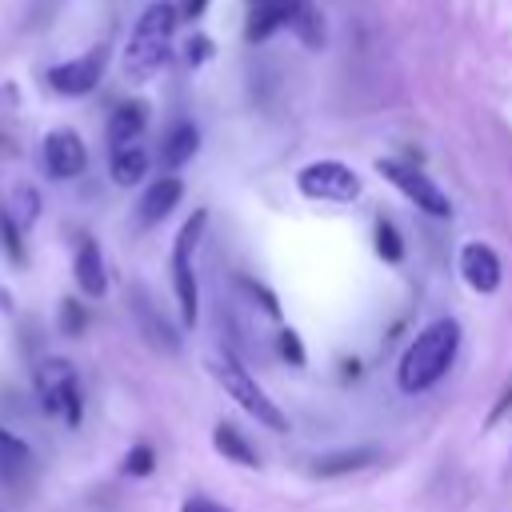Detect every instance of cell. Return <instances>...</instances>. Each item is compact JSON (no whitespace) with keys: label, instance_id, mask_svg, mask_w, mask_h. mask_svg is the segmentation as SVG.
<instances>
[{"label":"cell","instance_id":"cell-1","mask_svg":"<svg viewBox=\"0 0 512 512\" xmlns=\"http://www.w3.org/2000/svg\"><path fill=\"white\" fill-rule=\"evenodd\" d=\"M456 348H460V324L452 316H440V320L424 324L400 356V368H396L400 388L416 396V392H428L432 384H440L444 372L456 360Z\"/></svg>","mask_w":512,"mask_h":512},{"label":"cell","instance_id":"cell-2","mask_svg":"<svg viewBox=\"0 0 512 512\" xmlns=\"http://www.w3.org/2000/svg\"><path fill=\"white\" fill-rule=\"evenodd\" d=\"M176 20H180V16H176V4H168V0H156V4H148V8L140 12V20H136L128 44H124V76H128L132 84L152 80V76L168 64Z\"/></svg>","mask_w":512,"mask_h":512},{"label":"cell","instance_id":"cell-3","mask_svg":"<svg viewBox=\"0 0 512 512\" xmlns=\"http://www.w3.org/2000/svg\"><path fill=\"white\" fill-rule=\"evenodd\" d=\"M208 368H212L216 384H220V388H224V392H228V396H232V400H236V404H240V408L260 424V428H268V432H288V416L280 412V404H276V400L256 384V376H252V372H248L232 352L216 356Z\"/></svg>","mask_w":512,"mask_h":512},{"label":"cell","instance_id":"cell-4","mask_svg":"<svg viewBox=\"0 0 512 512\" xmlns=\"http://www.w3.org/2000/svg\"><path fill=\"white\" fill-rule=\"evenodd\" d=\"M208 228V212L196 208L184 228L176 232V244H172V292H176V308H180V320L192 328L200 320V288H196V268H192V252L200 244Z\"/></svg>","mask_w":512,"mask_h":512},{"label":"cell","instance_id":"cell-5","mask_svg":"<svg viewBox=\"0 0 512 512\" xmlns=\"http://www.w3.org/2000/svg\"><path fill=\"white\" fill-rule=\"evenodd\" d=\"M36 396H40V408L48 416H60L68 428H80V420H84V392H80L76 368L68 360L48 356L36 368Z\"/></svg>","mask_w":512,"mask_h":512},{"label":"cell","instance_id":"cell-6","mask_svg":"<svg viewBox=\"0 0 512 512\" xmlns=\"http://www.w3.org/2000/svg\"><path fill=\"white\" fill-rule=\"evenodd\" d=\"M360 176L356 168H348L344 160H312L296 172V192L304 200H320V204H352L360 196Z\"/></svg>","mask_w":512,"mask_h":512},{"label":"cell","instance_id":"cell-7","mask_svg":"<svg viewBox=\"0 0 512 512\" xmlns=\"http://www.w3.org/2000/svg\"><path fill=\"white\" fill-rule=\"evenodd\" d=\"M376 172L412 204V208H420L424 216H436V220H448L452 216V200L436 188V180L432 176H424L420 168H412V164H404V160H392V156H380L376 160Z\"/></svg>","mask_w":512,"mask_h":512},{"label":"cell","instance_id":"cell-8","mask_svg":"<svg viewBox=\"0 0 512 512\" xmlns=\"http://www.w3.org/2000/svg\"><path fill=\"white\" fill-rule=\"evenodd\" d=\"M104 68H108V48L96 44V48H88L84 56H72V60H64V64L48 68L44 80H48V88L60 92V96H88V92L104 80Z\"/></svg>","mask_w":512,"mask_h":512},{"label":"cell","instance_id":"cell-9","mask_svg":"<svg viewBox=\"0 0 512 512\" xmlns=\"http://www.w3.org/2000/svg\"><path fill=\"white\" fill-rule=\"evenodd\" d=\"M88 168V148L72 128H56L44 136V172L52 180H76Z\"/></svg>","mask_w":512,"mask_h":512},{"label":"cell","instance_id":"cell-10","mask_svg":"<svg viewBox=\"0 0 512 512\" xmlns=\"http://www.w3.org/2000/svg\"><path fill=\"white\" fill-rule=\"evenodd\" d=\"M456 268H460L464 284H468L472 292H480V296H492V292L500 288V280H504V264H500L496 248H488V244H480V240H468V244L460 248Z\"/></svg>","mask_w":512,"mask_h":512},{"label":"cell","instance_id":"cell-11","mask_svg":"<svg viewBox=\"0 0 512 512\" xmlns=\"http://www.w3.org/2000/svg\"><path fill=\"white\" fill-rule=\"evenodd\" d=\"M180 200H184V180H180V176H172V172L156 176V180L144 188L140 204H136V224H144V228L160 224L164 216H172V208H176Z\"/></svg>","mask_w":512,"mask_h":512},{"label":"cell","instance_id":"cell-12","mask_svg":"<svg viewBox=\"0 0 512 512\" xmlns=\"http://www.w3.org/2000/svg\"><path fill=\"white\" fill-rule=\"evenodd\" d=\"M284 4V28L312 52H320L328 44V24H324V12L312 4V0H280Z\"/></svg>","mask_w":512,"mask_h":512},{"label":"cell","instance_id":"cell-13","mask_svg":"<svg viewBox=\"0 0 512 512\" xmlns=\"http://www.w3.org/2000/svg\"><path fill=\"white\" fill-rule=\"evenodd\" d=\"M128 300H132V316H136V324H140L144 340H148L152 348H160V352H176V348H180V336H176V332H172V324L156 312L152 296H148L144 288H132V292H128Z\"/></svg>","mask_w":512,"mask_h":512},{"label":"cell","instance_id":"cell-14","mask_svg":"<svg viewBox=\"0 0 512 512\" xmlns=\"http://www.w3.org/2000/svg\"><path fill=\"white\" fill-rule=\"evenodd\" d=\"M72 276H76V288L92 300H100L108 292V268H104V256H100V244L92 236H80L76 244V260H72Z\"/></svg>","mask_w":512,"mask_h":512},{"label":"cell","instance_id":"cell-15","mask_svg":"<svg viewBox=\"0 0 512 512\" xmlns=\"http://www.w3.org/2000/svg\"><path fill=\"white\" fill-rule=\"evenodd\" d=\"M144 128H148V104H140V100L116 104L112 116H108V128H104L108 152H112V148H124V144H140Z\"/></svg>","mask_w":512,"mask_h":512},{"label":"cell","instance_id":"cell-16","mask_svg":"<svg viewBox=\"0 0 512 512\" xmlns=\"http://www.w3.org/2000/svg\"><path fill=\"white\" fill-rule=\"evenodd\" d=\"M32 468H36L32 448H28L16 432L0 428V484H4V488H20V484L32 476Z\"/></svg>","mask_w":512,"mask_h":512},{"label":"cell","instance_id":"cell-17","mask_svg":"<svg viewBox=\"0 0 512 512\" xmlns=\"http://www.w3.org/2000/svg\"><path fill=\"white\" fill-rule=\"evenodd\" d=\"M196 148H200V128H196L192 120H176V124L164 132V140H160V168H164V172L184 168V164L196 156Z\"/></svg>","mask_w":512,"mask_h":512},{"label":"cell","instance_id":"cell-18","mask_svg":"<svg viewBox=\"0 0 512 512\" xmlns=\"http://www.w3.org/2000/svg\"><path fill=\"white\" fill-rule=\"evenodd\" d=\"M380 460V448L376 444H360V448H340V452H324L312 460V472L316 476H348V472H360L368 464Z\"/></svg>","mask_w":512,"mask_h":512},{"label":"cell","instance_id":"cell-19","mask_svg":"<svg viewBox=\"0 0 512 512\" xmlns=\"http://www.w3.org/2000/svg\"><path fill=\"white\" fill-rule=\"evenodd\" d=\"M212 448L228 460V464H240V468H260V452H256V444L236 428V424H216L212 428Z\"/></svg>","mask_w":512,"mask_h":512},{"label":"cell","instance_id":"cell-20","mask_svg":"<svg viewBox=\"0 0 512 512\" xmlns=\"http://www.w3.org/2000/svg\"><path fill=\"white\" fill-rule=\"evenodd\" d=\"M148 152L140 144H124V148H112L108 152V176L120 184V188H132L148 176Z\"/></svg>","mask_w":512,"mask_h":512},{"label":"cell","instance_id":"cell-21","mask_svg":"<svg viewBox=\"0 0 512 512\" xmlns=\"http://www.w3.org/2000/svg\"><path fill=\"white\" fill-rule=\"evenodd\" d=\"M372 244H376V256H380L384 264H400V260H404V240H400V232H396V224H392L388 216H376V224H372Z\"/></svg>","mask_w":512,"mask_h":512},{"label":"cell","instance_id":"cell-22","mask_svg":"<svg viewBox=\"0 0 512 512\" xmlns=\"http://www.w3.org/2000/svg\"><path fill=\"white\" fill-rule=\"evenodd\" d=\"M8 216L16 220L20 232L32 228L36 216H40V192H36L32 184H16V188H12V208H8Z\"/></svg>","mask_w":512,"mask_h":512},{"label":"cell","instance_id":"cell-23","mask_svg":"<svg viewBox=\"0 0 512 512\" xmlns=\"http://www.w3.org/2000/svg\"><path fill=\"white\" fill-rule=\"evenodd\" d=\"M276 352H280L292 368H304V364H308V352H304V340H300L296 328H280V332H276Z\"/></svg>","mask_w":512,"mask_h":512},{"label":"cell","instance_id":"cell-24","mask_svg":"<svg viewBox=\"0 0 512 512\" xmlns=\"http://www.w3.org/2000/svg\"><path fill=\"white\" fill-rule=\"evenodd\" d=\"M120 468H124V476H152V468H156V448H152V444H132Z\"/></svg>","mask_w":512,"mask_h":512},{"label":"cell","instance_id":"cell-25","mask_svg":"<svg viewBox=\"0 0 512 512\" xmlns=\"http://www.w3.org/2000/svg\"><path fill=\"white\" fill-rule=\"evenodd\" d=\"M0 240H4L8 260H16V264H24V260H28V252H24V232L16 228V220H12L8 212H0Z\"/></svg>","mask_w":512,"mask_h":512},{"label":"cell","instance_id":"cell-26","mask_svg":"<svg viewBox=\"0 0 512 512\" xmlns=\"http://www.w3.org/2000/svg\"><path fill=\"white\" fill-rule=\"evenodd\" d=\"M84 324H88V312H84V304H76V300H64V304H60V328H64L68 336H80V332H84Z\"/></svg>","mask_w":512,"mask_h":512},{"label":"cell","instance_id":"cell-27","mask_svg":"<svg viewBox=\"0 0 512 512\" xmlns=\"http://www.w3.org/2000/svg\"><path fill=\"white\" fill-rule=\"evenodd\" d=\"M240 284H244V292H248L252 300H260V308H264L268 316H280V300H276L264 284H256V280H248V276H240Z\"/></svg>","mask_w":512,"mask_h":512},{"label":"cell","instance_id":"cell-28","mask_svg":"<svg viewBox=\"0 0 512 512\" xmlns=\"http://www.w3.org/2000/svg\"><path fill=\"white\" fill-rule=\"evenodd\" d=\"M180 512H232V508H228V504H220V500H212V496H200V492H192V496H184Z\"/></svg>","mask_w":512,"mask_h":512},{"label":"cell","instance_id":"cell-29","mask_svg":"<svg viewBox=\"0 0 512 512\" xmlns=\"http://www.w3.org/2000/svg\"><path fill=\"white\" fill-rule=\"evenodd\" d=\"M208 52H212L208 36H192V40H188V52H184V60L196 68V64H204V60H208Z\"/></svg>","mask_w":512,"mask_h":512},{"label":"cell","instance_id":"cell-30","mask_svg":"<svg viewBox=\"0 0 512 512\" xmlns=\"http://www.w3.org/2000/svg\"><path fill=\"white\" fill-rule=\"evenodd\" d=\"M16 156H20V148L0 132V164H4V160H16Z\"/></svg>","mask_w":512,"mask_h":512},{"label":"cell","instance_id":"cell-31","mask_svg":"<svg viewBox=\"0 0 512 512\" xmlns=\"http://www.w3.org/2000/svg\"><path fill=\"white\" fill-rule=\"evenodd\" d=\"M508 404H512V388H504V396H500V404L492 408V416H488V424H496V420L504 416V408H508Z\"/></svg>","mask_w":512,"mask_h":512},{"label":"cell","instance_id":"cell-32","mask_svg":"<svg viewBox=\"0 0 512 512\" xmlns=\"http://www.w3.org/2000/svg\"><path fill=\"white\" fill-rule=\"evenodd\" d=\"M204 8H208V0H184V16H188V20L204 16Z\"/></svg>","mask_w":512,"mask_h":512}]
</instances>
